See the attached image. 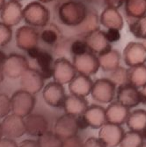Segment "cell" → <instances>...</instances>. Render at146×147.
Masks as SVG:
<instances>
[{"label":"cell","instance_id":"cell-1","mask_svg":"<svg viewBox=\"0 0 146 147\" xmlns=\"http://www.w3.org/2000/svg\"><path fill=\"white\" fill-rule=\"evenodd\" d=\"M86 6L79 1L69 0L62 4L58 9L60 21L68 26H78L87 16Z\"/></svg>","mask_w":146,"mask_h":147},{"label":"cell","instance_id":"cell-2","mask_svg":"<svg viewBox=\"0 0 146 147\" xmlns=\"http://www.w3.org/2000/svg\"><path fill=\"white\" fill-rule=\"evenodd\" d=\"M23 20L28 26L44 27L49 22L50 12L41 2L33 1L23 8Z\"/></svg>","mask_w":146,"mask_h":147},{"label":"cell","instance_id":"cell-3","mask_svg":"<svg viewBox=\"0 0 146 147\" xmlns=\"http://www.w3.org/2000/svg\"><path fill=\"white\" fill-rule=\"evenodd\" d=\"M35 101L33 94L23 89L17 90L11 97L12 112L25 118L33 112Z\"/></svg>","mask_w":146,"mask_h":147},{"label":"cell","instance_id":"cell-4","mask_svg":"<svg viewBox=\"0 0 146 147\" xmlns=\"http://www.w3.org/2000/svg\"><path fill=\"white\" fill-rule=\"evenodd\" d=\"M116 89L117 86L110 79L100 78L93 82L91 96L100 103H110L116 95Z\"/></svg>","mask_w":146,"mask_h":147},{"label":"cell","instance_id":"cell-5","mask_svg":"<svg viewBox=\"0 0 146 147\" xmlns=\"http://www.w3.org/2000/svg\"><path fill=\"white\" fill-rule=\"evenodd\" d=\"M2 67L5 76L10 79H17L20 78L29 68V63L27 59L23 55L12 53L7 55Z\"/></svg>","mask_w":146,"mask_h":147},{"label":"cell","instance_id":"cell-6","mask_svg":"<svg viewBox=\"0 0 146 147\" xmlns=\"http://www.w3.org/2000/svg\"><path fill=\"white\" fill-rule=\"evenodd\" d=\"M116 101L129 109L143 103L141 90L131 83H125L117 87Z\"/></svg>","mask_w":146,"mask_h":147},{"label":"cell","instance_id":"cell-7","mask_svg":"<svg viewBox=\"0 0 146 147\" xmlns=\"http://www.w3.org/2000/svg\"><path fill=\"white\" fill-rule=\"evenodd\" d=\"M77 70L68 59L64 57H59L55 60L53 67V76L55 82L63 85L69 84L72 79L77 76Z\"/></svg>","mask_w":146,"mask_h":147},{"label":"cell","instance_id":"cell-8","mask_svg":"<svg viewBox=\"0 0 146 147\" xmlns=\"http://www.w3.org/2000/svg\"><path fill=\"white\" fill-rule=\"evenodd\" d=\"M72 63L78 74L88 76L95 75L100 67L98 56L92 52L73 56Z\"/></svg>","mask_w":146,"mask_h":147},{"label":"cell","instance_id":"cell-9","mask_svg":"<svg viewBox=\"0 0 146 147\" xmlns=\"http://www.w3.org/2000/svg\"><path fill=\"white\" fill-rule=\"evenodd\" d=\"M3 136L9 138H18L27 133L25 118L16 114L8 115L1 123Z\"/></svg>","mask_w":146,"mask_h":147},{"label":"cell","instance_id":"cell-10","mask_svg":"<svg viewBox=\"0 0 146 147\" xmlns=\"http://www.w3.org/2000/svg\"><path fill=\"white\" fill-rule=\"evenodd\" d=\"M124 63L129 67H136L146 62V46L139 42L128 43L123 50Z\"/></svg>","mask_w":146,"mask_h":147},{"label":"cell","instance_id":"cell-11","mask_svg":"<svg viewBox=\"0 0 146 147\" xmlns=\"http://www.w3.org/2000/svg\"><path fill=\"white\" fill-rule=\"evenodd\" d=\"M42 96L45 102L49 106L54 108H61L63 106L67 96L65 94L63 85L53 81L44 86Z\"/></svg>","mask_w":146,"mask_h":147},{"label":"cell","instance_id":"cell-12","mask_svg":"<svg viewBox=\"0 0 146 147\" xmlns=\"http://www.w3.org/2000/svg\"><path fill=\"white\" fill-rule=\"evenodd\" d=\"M124 134L125 131L121 125L106 123L100 129L98 138L106 147H116L120 145Z\"/></svg>","mask_w":146,"mask_h":147},{"label":"cell","instance_id":"cell-13","mask_svg":"<svg viewBox=\"0 0 146 147\" xmlns=\"http://www.w3.org/2000/svg\"><path fill=\"white\" fill-rule=\"evenodd\" d=\"M40 34L33 26H23L16 31V43L17 47L27 51L33 47H38Z\"/></svg>","mask_w":146,"mask_h":147},{"label":"cell","instance_id":"cell-14","mask_svg":"<svg viewBox=\"0 0 146 147\" xmlns=\"http://www.w3.org/2000/svg\"><path fill=\"white\" fill-rule=\"evenodd\" d=\"M78 130L76 117L66 113L58 117L54 125V132L63 140L78 135Z\"/></svg>","mask_w":146,"mask_h":147},{"label":"cell","instance_id":"cell-15","mask_svg":"<svg viewBox=\"0 0 146 147\" xmlns=\"http://www.w3.org/2000/svg\"><path fill=\"white\" fill-rule=\"evenodd\" d=\"M84 40L86 42L90 51L96 55H100L112 49L111 43L108 41L106 38V32L100 29L87 33L85 36Z\"/></svg>","mask_w":146,"mask_h":147},{"label":"cell","instance_id":"cell-16","mask_svg":"<svg viewBox=\"0 0 146 147\" xmlns=\"http://www.w3.org/2000/svg\"><path fill=\"white\" fill-rule=\"evenodd\" d=\"M20 85L23 90L34 95L43 89L44 78L37 69L29 67L20 77Z\"/></svg>","mask_w":146,"mask_h":147},{"label":"cell","instance_id":"cell-17","mask_svg":"<svg viewBox=\"0 0 146 147\" xmlns=\"http://www.w3.org/2000/svg\"><path fill=\"white\" fill-rule=\"evenodd\" d=\"M2 22L9 26H14L19 24L23 18V8L20 2L8 1L0 13Z\"/></svg>","mask_w":146,"mask_h":147},{"label":"cell","instance_id":"cell-18","mask_svg":"<svg viewBox=\"0 0 146 147\" xmlns=\"http://www.w3.org/2000/svg\"><path fill=\"white\" fill-rule=\"evenodd\" d=\"M27 134L39 138L48 131V120L40 114L31 113L25 117Z\"/></svg>","mask_w":146,"mask_h":147},{"label":"cell","instance_id":"cell-19","mask_svg":"<svg viewBox=\"0 0 146 147\" xmlns=\"http://www.w3.org/2000/svg\"><path fill=\"white\" fill-rule=\"evenodd\" d=\"M93 82L90 76L78 74L69 83V91L71 95L86 97L91 95Z\"/></svg>","mask_w":146,"mask_h":147},{"label":"cell","instance_id":"cell-20","mask_svg":"<svg viewBox=\"0 0 146 147\" xmlns=\"http://www.w3.org/2000/svg\"><path fill=\"white\" fill-rule=\"evenodd\" d=\"M130 109L124 106L117 101L110 102L106 109L107 123H115L119 125L126 123L128 117L130 113Z\"/></svg>","mask_w":146,"mask_h":147},{"label":"cell","instance_id":"cell-21","mask_svg":"<svg viewBox=\"0 0 146 147\" xmlns=\"http://www.w3.org/2000/svg\"><path fill=\"white\" fill-rule=\"evenodd\" d=\"M100 23L106 29L121 30L124 26V20L118 9L106 6L100 16Z\"/></svg>","mask_w":146,"mask_h":147},{"label":"cell","instance_id":"cell-22","mask_svg":"<svg viewBox=\"0 0 146 147\" xmlns=\"http://www.w3.org/2000/svg\"><path fill=\"white\" fill-rule=\"evenodd\" d=\"M89 127L92 129H100L107 123L106 109L98 104H92L87 108L84 113Z\"/></svg>","mask_w":146,"mask_h":147},{"label":"cell","instance_id":"cell-23","mask_svg":"<svg viewBox=\"0 0 146 147\" xmlns=\"http://www.w3.org/2000/svg\"><path fill=\"white\" fill-rule=\"evenodd\" d=\"M88 107L89 105L85 97L71 95V94L66 96L63 106L64 112L66 114L75 116V117L83 115Z\"/></svg>","mask_w":146,"mask_h":147},{"label":"cell","instance_id":"cell-24","mask_svg":"<svg viewBox=\"0 0 146 147\" xmlns=\"http://www.w3.org/2000/svg\"><path fill=\"white\" fill-rule=\"evenodd\" d=\"M97 56L100 67L104 72H111L120 66L121 54L115 49H110Z\"/></svg>","mask_w":146,"mask_h":147},{"label":"cell","instance_id":"cell-25","mask_svg":"<svg viewBox=\"0 0 146 147\" xmlns=\"http://www.w3.org/2000/svg\"><path fill=\"white\" fill-rule=\"evenodd\" d=\"M35 61L38 65V71L42 76L45 79H49L53 76V67H54V58L52 54L47 51L41 50Z\"/></svg>","mask_w":146,"mask_h":147},{"label":"cell","instance_id":"cell-26","mask_svg":"<svg viewBox=\"0 0 146 147\" xmlns=\"http://www.w3.org/2000/svg\"><path fill=\"white\" fill-rule=\"evenodd\" d=\"M126 124L130 131L141 132L146 128V110L139 109L130 112Z\"/></svg>","mask_w":146,"mask_h":147},{"label":"cell","instance_id":"cell-27","mask_svg":"<svg viewBox=\"0 0 146 147\" xmlns=\"http://www.w3.org/2000/svg\"><path fill=\"white\" fill-rule=\"evenodd\" d=\"M126 15L131 20L146 15V0H126L124 4Z\"/></svg>","mask_w":146,"mask_h":147},{"label":"cell","instance_id":"cell-28","mask_svg":"<svg viewBox=\"0 0 146 147\" xmlns=\"http://www.w3.org/2000/svg\"><path fill=\"white\" fill-rule=\"evenodd\" d=\"M129 82L136 88H143L146 84V65H138L128 69Z\"/></svg>","mask_w":146,"mask_h":147},{"label":"cell","instance_id":"cell-29","mask_svg":"<svg viewBox=\"0 0 146 147\" xmlns=\"http://www.w3.org/2000/svg\"><path fill=\"white\" fill-rule=\"evenodd\" d=\"M42 30L40 33V39L46 44L50 46H56L61 40V32L59 28L54 24H48Z\"/></svg>","mask_w":146,"mask_h":147},{"label":"cell","instance_id":"cell-30","mask_svg":"<svg viewBox=\"0 0 146 147\" xmlns=\"http://www.w3.org/2000/svg\"><path fill=\"white\" fill-rule=\"evenodd\" d=\"M40 147H63V140L54 131H48L38 138Z\"/></svg>","mask_w":146,"mask_h":147},{"label":"cell","instance_id":"cell-31","mask_svg":"<svg viewBox=\"0 0 146 147\" xmlns=\"http://www.w3.org/2000/svg\"><path fill=\"white\" fill-rule=\"evenodd\" d=\"M129 26L130 32L136 39L146 40V15L142 18L132 20Z\"/></svg>","mask_w":146,"mask_h":147},{"label":"cell","instance_id":"cell-32","mask_svg":"<svg viewBox=\"0 0 146 147\" xmlns=\"http://www.w3.org/2000/svg\"><path fill=\"white\" fill-rule=\"evenodd\" d=\"M143 139L140 132L130 131L125 132L121 143L120 147H141L143 144Z\"/></svg>","mask_w":146,"mask_h":147},{"label":"cell","instance_id":"cell-33","mask_svg":"<svg viewBox=\"0 0 146 147\" xmlns=\"http://www.w3.org/2000/svg\"><path fill=\"white\" fill-rule=\"evenodd\" d=\"M99 22H100V18H98L97 14L88 11L85 20L78 26H80V30L83 32H85L86 35L91 32L99 29Z\"/></svg>","mask_w":146,"mask_h":147},{"label":"cell","instance_id":"cell-34","mask_svg":"<svg viewBox=\"0 0 146 147\" xmlns=\"http://www.w3.org/2000/svg\"><path fill=\"white\" fill-rule=\"evenodd\" d=\"M109 73H110V76L107 78L110 79L117 87L125 83H130L129 78H128V69L119 66L117 68Z\"/></svg>","mask_w":146,"mask_h":147},{"label":"cell","instance_id":"cell-35","mask_svg":"<svg viewBox=\"0 0 146 147\" xmlns=\"http://www.w3.org/2000/svg\"><path fill=\"white\" fill-rule=\"evenodd\" d=\"M12 38V27L5 25L3 22H0V47L6 46Z\"/></svg>","mask_w":146,"mask_h":147},{"label":"cell","instance_id":"cell-36","mask_svg":"<svg viewBox=\"0 0 146 147\" xmlns=\"http://www.w3.org/2000/svg\"><path fill=\"white\" fill-rule=\"evenodd\" d=\"M12 111L11 98L5 94H0V119L5 118Z\"/></svg>","mask_w":146,"mask_h":147},{"label":"cell","instance_id":"cell-37","mask_svg":"<svg viewBox=\"0 0 146 147\" xmlns=\"http://www.w3.org/2000/svg\"><path fill=\"white\" fill-rule=\"evenodd\" d=\"M70 51L72 53L73 56H75V55H80L87 52H91L85 40H77L75 41H73L70 45Z\"/></svg>","mask_w":146,"mask_h":147},{"label":"cell","instance_id":"cell-38","mask_svg":"<svg viewBox=\"0 0 146 147\" xmlns=\"http://www.w3.org/2000/svg\"><path fill=\"white\" fill-rule=\"evenodd\" d=\"M63 147H84V142L78 135H75L64 139Z\"/></svg>","mask_w":146,"mask_h":147},{"label":"cell","instance_id":"cell-39","mask_svg":"<svg viewBox=\"0 0 146 147\" xmlns=\"http://www.w3.org/2000/svg\"><path fill=\"white\" fill-rule=\"evenodd\" d=\"M106 35L110 43L117 42L121 39V32L118 29H107V31L106 32Z\"/></svg>","mask_w":146,"mask_h":147},{"label":"cell","instance_id":"cell-40","mask_svg":"<svg viewBox=\"0 0 146 147\" xmlns=\"http://www.w3.org/2000/svg\"><path fill=\"white\" fill-rule=\"evenodd\" d=\"M84 147H106V145L99 138L91 137L84 142Z\"/></svg>","mask_w":146,"mask_h":147},{"label":"cell","instance_id":"cell-41","mask_svg":"<svg viewBox=\"0 0 146 147\" xmlns=\"http://www.w3.org/2000/svg\"><path fill=\"white\" fill-rule=\"evenodd\" d=\"M0 147H19V145L12 138L5 137L0 138Z\"/></svg>","mask_w":146,"mask_h":147},{"label":"cell","instance_id":"cell-42","mask_svg":"<svg viewBox=\"0 0 146 147\" xmlns=\"http://www.w3.org/2000/svg\"><path fill=\"white\" fill-rule=\"evenodd\" d=\"M76 119H77V123H78V127L79 130H85V129H87L89 127L88 122H87L85 117L84 116V114L77 116Z\"/></svg>","mask_w":146,"mask_h":147},{"label":"cell","instance_id":"cell-43","mask_svg":"<svg viewBox=\"0 0 146 147\" xmlns=\"http://www.w3.org/2000/svg\"><path fill=\"white\" fill-rule=\"evenodd\" d=\"M104 1L106 6L118 9L125 4L126 0H104Z\"/></svg>","mask_w":146,"mask_h":147},{"label":"cell","instance_id":"cell-44","mask_svg":"<svg viewBox=\"0 0 146 147\" xmlns=\"http://www.w3.org/2000/svg\"><path fill=\"white\" fill-rule=\"evenodd\" d=\"M19 147H40V145L37 140L26 139L19 144Z\"/></svg>","mask_w":146,"mask_h":147},{"label":"cell","instance_id":"cell-45","mask_svg":"<svg viewBox=\"0 0 146 147\" xmlns=\"http://www.w3.org/2000/svg\"><path fill=\"white\" fill-rule=\"evenodd\" d=\"M41 50H42V49H41V48H39L38 47H33V48H31V49L27 50V55H28V56H29L31 59L35 60L36 58H37L38 55H39V53H40Z\"/></svg>","mask_w":146,"mask_h":147},{"label":"cell","instance_id":"cell-46","mask_svg":"<svg viewBox=\"0 0 146 147\" xmlns=\"http://www.w3.org/2000/svg\"><path fill=\"white\" fill-rule=\"evenodd\" d=\"M6 57H7V55L2 50H0V65H1V66L3 65V63L5 61Z\"/></svg>","mask_w":146,"mask_h":147},{"label":"cell","instance_id":"cell-47","mask_svg":"<svg viewBox=\"0 0 146 147\" xmlns=\"http://www.w3.org/2000/svg\"><path fill=\"white\" fill-rule=\"evenodd\" d=\"M141 94L143 99V103H146V84L141 89Z\"/></svg>","mask_w":146,"mask_h":147},{"label":"cell","instance_id":"cell-48","mask_svg":"<svg viewBox=\"0 0 146 147\" xmlns=\"http://www.w3.org/2000/svg\"><path fill=\"white\" fill-rule=\"evenodd\" d=\"M4 77H5V74H4V71H3V67H2L1 65H0V82H3Z\"/></svg>","mask_w":146,"mask_h":147},{"label":"cell","instance_id":"cell-49","mask_svg":"<svg viewBox=\"0 0 146 147\" xmlns=\"http://www.w3.org/2000/svg\"><path fill=\"white\" fill-rule=\"evenodd\" d=\"M140 133H141V135H142V137H143V141H144V142H146V128H145V129H143V130Z\"/></svg>","mask_w":146,"mask_h":147},{"label":"cell","instance_id":"cell-50","mask_svg":"<svg viewBox=\"0 0 146 147\" xmlns=\"http://www.w3.org/2000/svg\"><path fill=\"white\" fill-rule=\"evenodd\" d=\"M6 2H5V0H0V11H2V9L4 8V6L5 5Z\"/></svg>","mask_w":146,"mask_h":147},{"label":"cell","instance_id":"cell-51","mask_svg":"<svg viewBox=\"0 0 146 147\" xmlns=\"http://www.w3.org/2000/svg\"><path fill=\"white\" fill-rule=\"evenodd\" d=\"M38 1L41 3H50V2L54 1V0H38Z\"/></svg>","mask_w":146,"mask_h":147},{"label":"cell","instance_id":"cell-52","mask_svg":"<svg viewBox=\"0 0 146 147\" xmlns=\"http://www.w3.org/2000/svg\"><path fill=\"white\" fill-rule=\"evenodd\" d=\"M3 136V132H2V126H1V123H0V138Z\"/></svg>","mask_w":146,"mask_h":147},{"label":"cell","instance_id":"cell-53","mask_svg":"<svg viewBox=\"0 0 146 147\" xmlns=\"http://www.w3.org/2000/svg\"><path fill=\"white\" fill-rule=\"evenodd\" d=\"M141 147H146V142H143V144L141 145Z\"/></svg>","mask_w":146,"mask_h":147},{"label":"cell","instance_id":"cell-54","mask_svg":"<svg viewBox=\"0 0 146 147\" xmlns=\"http://www.w3.org/2000/svg\"><path fill=\"white\" fill-rule=\"evenodd\" d=\"M9 1H18V2H20V1H21V0H9Z\"/></svg>","mask_w":146,"mask_h":147}]
</instances>
